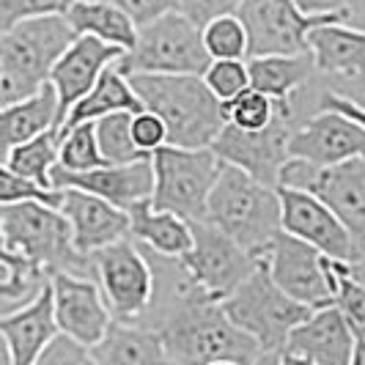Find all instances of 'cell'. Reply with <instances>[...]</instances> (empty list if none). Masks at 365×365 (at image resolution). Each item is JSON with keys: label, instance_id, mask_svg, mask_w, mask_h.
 <instances>
[{"label": "cell", "instance_id": "obj_16", "mask_svg": "<svg viewBox=\"0 0 365 365\" xmlns=\"http://www.w3.org/2000/svg\"><path fill=\"white\" fill-rule=\"evenodd\" d=\"M289 157L313 165H338L365 157V129L338 110H319L292 129Z\"/></svg>", "mask_w": 365, "mask_h": 365}, {"label": "cell", "instance_id": "obj_26", "mask_svg": "<svg viewBox=\"0 0 365 365\" xmlns=\"http://www.w3.org/2000/svg\"><path fill=\"white\" fill-rule=\"evenodd\" d=\"M118 110L138 113V110H143V105H140L135 88L129 86L127 74L121 72L115 63H110L108 69L99 74V80L93 83L91 91L83 93L69 108V113L63 115L61 132L74 127V124H83V121H96V118H102L108 113H118Z\"/></svg>", "mask_w": 365, "mask_h": 365}, {"label": "cell", "instance_id": "obj_30", "mask_svg": "<svg viewBox=\"0 0 365 365\" xmlns=\"http://www.w3.org/2000/svg\"><path fill=\"white\" fill-rule=\"evenodd\" d=\"M58 143H61L58 127L44 129L41 135L11 148L3 163L9 165L11 170H17L19 176H25V179H31V182L50 190L53 187L50 176H53V168L58 165Z\"/></svg>", "mask_w": 365, "mask_h": 365}, {"label": "cell", "instance_id": "obj_14", "mask_svg": "<svg viewBox=\"0 0 365 365\" xmlns=\"http://www.w3.org/2000/svg\"><path fill=\"white\" fill-rule=\"evenodd\" d=\"M280 195V228L322 250L327 258L354 261V242L346 225L311 190H299L277 182Z\"/></svg>", "mask_w": 365, "mask_h": 365}, {"label": "cell", "instance_id": "obj_31", "mask_svg": "<svg viewBox=\"0 0 365 365\" xmlns=\"http://www.w3.org/2000/svg\"><path fill=\"white\" fill-rule=\"evenodd\" d=\"M93 127H96V143H99L105 163H132V160L148 157L146 151H140L132 140V113L129 110L108 113V115L96 118Z\"/></svg>", "mask_w": 365, "mask_h": 365}, {"label": "cell", "instance_id": "obj_47", "mask_svg": "<svg viewBox=\"0 0 365 365\" xmlns=\"http://www.w3.org/2000/svg\"><path fill=\"white\" fill-rule=\"evenodd\" d=\"M349 272L354 274L360 283L365 286V258H357V261H349Z\"/></svg>", "mask_w": 365, "mask_h": 365}, {"label": "cell", "instance_id": "obj_41", "mask_svg": "<svg viewBox=\"0 0 365 365\" xmlns=\"http://www.w3.org/2000/svg\"><path fill=\"white\" fill-rule=\"evenodd\" d=\"M115 3L124 14H129V19L140 28L151 19L163 17L168 11H176L179 9V0H110Z\"/></svg>", "mask_w": 365, "mask_h": 365}, {"label": "cell", "instance_id": "obj_44", "mask_svg": "<svg viewBox=\"0 0 365 365\" xmlns=\"http://www.w3.org/2000/svg\"><path fill=\"white\" fill-rule=\"evenodd\" d=\"M302 11L308 14H327V11H338V9H346L344 0H294Z\"/></svg>", "mask_w": 365, "mask_h": 365}, {"label": "cell", "instance_id": "obj_17", "mask_svg": "<svg viewBox=\"0 0 365 365\" xmlns=\"http://www.w3.org/2000/svg\"><path fill=\"white\" fill-rule=\"evenodd\" d=\"M55 190L61 187H77L93 192L105 201L115 203L118 209L129 212L135 203L148 201L151 190H154V165H151V154L132 160V163H105L88 168V170H66L61 165L53 168L50 176Z\"/></svg>", "mask_w": 365, "mask_h": 365}, {"label": "cell", "instance_id": "obj_13", "mask_svg": "<svg viewBox=\"0 0 365 365\" xmlns=\"http://www.w3.org/2000/svg\"><path fill=\"white\" fill-rule=\"evenodd\" d=\"M192 245L182 256L187 272L215 299L231 294L261 261L209 220H190Z\"/></svg>", "mask_w": 365, "mask_h": 365}, {"label": "cell", "instance_id": "obj_5", "mask_svg": "<svg viewBox=\"0 0 365 365\" xmlns=\"http://www.w3.org/2000/svg\"><path fill=\"white\" fill-rule=\"evenodd\" d=\"M220 305L225 316L261 346V363H277L286 335L311 313L308 305L297 302L274 283L264 258L234 292L220 299Z\"/></svg>", "mask_w": 365, "mask_h": 365}, {"label": "cell", "instance_id": "obj_3", "mask_svg": "<svg viewBox=\"0 0 365 365\" xmlns=\"http://www.w3.org/2000/svg\"><path fill=\"white\" fill-rule=\"evenodd\" d=\"M77 36L63 14L22 19L0 34V108L36 93Z\"/></svg>", "mask_w": 365, "mask_h": 365}, {"label": "cell", "instance_id": "obj_15", "mask_svg": "<svg viewBox=\"0 0 365 365\" xmlns=\"http://www.w3.org/2000/svg\"><path fill=\"white\" fill-rule=\"evenodd\" d=\"M354 329L335 305L313 308L286 335L277 363L292 365H351Z\"/></svg>", "mask_w": 365, "mask_h": 365}, {"label": "cell", "instance_id": "obj_20", "mask_svg": "<svg viewBox=\"0 0 365 365\" xmlns=\"http://www.w3.org/2000/svg\"><path fill=\"white\" fill-rule=\"evenodd\" d=\"M58 209L72 225L74 247L86 256L115 239L129 237V212L77 187H61Z\"/></svg>", "mask_w": 365, "mask_h": 365}, {"label": "cell", "instance_id": "obj_2", "mask_svg": "<svg viewBox=\"0 0 365 365\" xmlns=\"http://www.w3.org/2000/svg\"><path fill=\"white\" fill-rule=\"evenodd\" d=\"M206 220L261 258L280 231L277 187L258 182L237 165L222 163L206 201Z\"/></svg>", "mask_w": 365, "mask_h": 365}, {"label": "cell", "instance_id": "obj_40", "mask_svg": "<svg viewBox=\"0 0 365 365\" xmlns=\"http://www.w3.org/2000/svg\"><path fill=\"white\" fill-rule=\"evenodd\" d=\"M132 140H135V146L140 148V151L154 154L157 148L168 143L165 121L157 113H151V110H146V108L132 113Z\"/></svg>", "mask_w": 365, "mask_h": 365}, {"label": "cell", "instance_id": "obj_7", "mask_svg": "<svg viewBox=\"0 0 365 365\" xmlns=\"http://www.w3.org/2000/svg\"><path fill=\"white\" fill-rule=\"evenodd\" d=\"M151 206L176 212L184 220H206V201L222 168L215 148H184L165 143L151 154Z\"/></svg>", "mask_w": 365, "mask_h": 365}, {"label": "cell", "instance_id": "obj_9", "mask_svg": "<svg viewBox=\"0 0 365 365\" xmlns=\"http://www.w3.org/2000/svg\"><path fill=\"white\" fill-rule=\"evenodd\" d=\"M261 258L274 283L297 302L308 305L311 311L332 305L338 274L346 264L338 258H327L322 250L286 234L283 228L277 231V237L269 242V247L264 250Z\"/></svg>", "mask_w": 365, "mask_h": 365}, {"label": "cell", "instance_id": "obj_49", "mask_svg": "<svg viewBox=\"0 0 365 365\" xmlns=\"http://www.w3.org/2000/svg\"><path fill=\"white\" fill-rule=\"evenodd\" d=\"M6 256V245H3V231H0V258Z\"/></svg>", "mask_w": 365, "mask_h": 365}, {"label": "cell", "instance_id": "obj_37", "mask_svg": "<svg viewBox=\"0 0 365 365\" xmlns=\"http://www.w3.org/2000/svg\"><path fill=\"white\" fill-rule=\"evenodd\" d=\"M332 305L346 316V322L357 335H365V286L349 272V261L344 264L341 274H338Z\"/></svg>", "mask_w": 365, "mask_h": 365}, {"label": "cell", "instance_id": "obj_29", "mask_svg": "<svg viewBox=\"0 0 365 365\" xmlns=\"http://www.w3.org/2000/svg\"><path fill=\"white\" fill-rule=\"evenodd\" d=\"M47 283L50 272L44 267L6 250L0 258V316L28 305Z\"/></svg>", "mask_w": 365, "mask_h": 365}, {"label": "cell", "instance_id": "obj_42", "mask_svg": "<svg viewBox=\"0 0 365 365\" xmlns=\"http://www.w3.org/2000/svg\"><path fill=\"white\" fill-rule=\"evenodd\" d=\"M242 0H179V11L187 14L195 25H206L209 19L234 14Z\"/></svg>", "mask_w": 365, "mask_h": 365}, {"label": "cell", "instance_id": "obj_34", "mask_svg": "<svg viewBox=\"0 0 365 365\" xmlns=\"http://www.w3.org/2000/svg\"><path fill=\"white\" fill-rule=\"evenodd\" d=\"M225 105V118L228 124H234L239 129H261L272 121L274 115V99L267 96L258 88H245L242 93H237L234 99L222 102Z\"/></svg>", "mask_w": 365, "mask_h": 365}, {"label": "cell", "instance_id": "obj_28", "mask_svg": "<svg viewBox=\"0 0 365 365\" xmlns=\"http://www.w3.org/2000/svg\"><path fill=\"white\" fill-rule=\"evenodd\" d=\"M250 86L272 99L292 96L316 74V61L311 53L297 55H250L247 61Z\"/></svg>", "mask_w": 365, "mask_h": 365}, {"label": "cell", "instance_id": "obj_38", "mask_svg": "<svg viewBox=\"0 0 365 365\" xmlns=\"http://www.w3.org/2000/svg\"><path fill=\"white\" fill-rule=\"evenodd\" d=\"M74 0H0V34L22 19L41 14H63Z\"/></svg>", "mask_w": 365, "mask_h": 365}, {"label": "cell", "instance_id": "obj_6", "mask_svg": "<svg viewBox=\"0 0 365 365\" xmlns=\"http://www.w3.org/2000/svg\"><path fill=\"white\" fill-rule=\"evenodd\" d=\"M209 61L212 58L203 47L201 25L176 9L140 25L132 50L121 55L115 66L124 74H203Z\"/></svg>", "mask_w": 365, "mask_h": 365}, {"label": "cell", "instance_id": "obj_35", "mask_svg": "<svg viewBox=\"0 0 365 365\" xmlns=\"http://www.w3.org/2000/svg\"><path fill=\"white\" fill-rule=\"evenodd\" d=\"M201 77L220 102H228L245 88H250V74H247L245 58H212Z\"/></svg>", "mask_w": 365, "mask_h": 365}, {"label": "cell", "instance_id": "obj_21", "mask_svg": "<svg viewBox=\"0 0 365 365\" xmlns=\"http://www.w3.org/2000/svg\"><path fill=\"white\" fill-rule=\"evenodd\" d=\"M0 332L6 335V344L11 351L14 365H34L47 346V341L58 332L53 305V289L50 283L17 311L0 316Z\"/></svg>", "mask_w": 365, "mask_h": 365}, {"label": "cell", "instance_id": "obj_36", "mask_svg": "<svg viewBox=\"0 0 365 365\" xmlns=\"http://www.w3.org/2000/svg\"><path fill=\"white\" fill-rule=\"evenodd\" d=\"M19 201H44L58 206L61 203V190H55V187L47 190L41 184L19 176L17 170H11L6 163H0V206Z\"/></svg>", "mask_w": 365, "mask_h": 365}, {"label": "cell", "instance_id": "obj_19", "mask_svg": "<svg viewBox=\"0 0 365 365\" xmlns=\"http://www.w3.org/2000/svg\"><path fill=\"white\" fill-rule=\"evenodd\" d=\"M124 55L121 47L108 44L102 38L80 34L72 38V44L61 53L55 61L50 83L58 93V118L63 124V115L69 113L74 102L93 88V83L99 80V74L108 69L110 63H115Z\"/></svg>", "mask_w": 365, "mask_h": 365}, {"label": "cell", "instance_id": "obj_43", "mask_svg": "<svg viewBox=\"0 0 365 365\" xmlns=\"http://www.w3.org/2000/svg\"><path fill=\"white\" fill-rule=\"evenodd\" d=\"M319 108H322V110H338V113L349 115L351 121H357V124L365 129V108L354 105V102H349L346 96L335 93L332 88H327V86L322 88V96H319Z\"/></svg>", "mask_w": 365, "mask_h": 365}, {"label": "cell", "instance_id": "obj_10", "mask_svg": "<svg viewBox=\"0 0 365 365\" xmlns=\"http://www.w3.org/2000/svg\"><path fill=\"white\" fill-rule=\"evenodd\" d=\"M247 31L250 55H297L311 53L308 34L322 22H349L346 9L327 14H308L294 0H242L237 9Z\"/></svg>", "mask_w": 365, "mask_h": 365}, {"label": "cell", "instance_id": "obj_8", "mask_svg": "<svg viewBox=\"0 0 365 365\" xmlns=\"http://www.w3.org/2000/svg\"><path fill=\"white\" fill-rule=\"evenodd\" d=\"M277 182L319 195L346 225L354 242V261L365 258V157L338 165H313L289 157Z\"/></svg>", "mask_w": 365, "mask_h": 365}, {"label": "cell", "instance_id": "obj_45", "mask_svg": "<svg viewBox=\"0 0 365 365\" xmlns=\"http://www.w3.org/2000/svg\"><path fill=\"white\" fill-rule=\"evenodd\" d=\"M349 11V25L365 28V0H344Z\"/></svg>", "mask_w": 365, "mask_h": 365}, {"label": "cell", "instance_id": "obj_24", "mask_svg": "<svg viewBox=\"0 0 365 365\" xmlns=\"http://www.w3.org/2000/svg\"><path fill=\"white\" fill-rule=\"evenodd\" d=\"M93 363L99 365H157L168 363L157 329L140 322H110L105 335L91 346Z\"/></svg>", "mask_w": 365, "mask_h": 365}, {"label": "cell", "instance_id": "obj_1", "mask_svg": "<svg viewBox=\"0 0 365 365\" xmlns=\"http://www.w3.org/2000/svg\"><path fill=\"white\" fill-rule=\"evenodd\" d=\"M140 105L157 113L168 129V143L184 148L212 146L225 127V105L203 83L201 74H127Z\"/></svg>", "mask_w": 365, "mask_h": 365}, {"label": "cell", "instance_id": "obj_46", "mask_svg": "<svg viewBox=\"0 0 365 365\" xmlns=\"http://www.w3.org/2000/svg\"><path fill=\"white\" fill-rule=\"evenodd\" d=\"M351 365H365V335L354 332V349H351Z\"/></svg>", "mask_w": 365, "mask_h": 365}, {"label": "cell", "instance_id": "obj_39", "mask_svg": "<svg viewBox=\"0 0 365 365\" xmlns=\"http://www.w3.org/2000/svg\"><path fill=\"white\" fill-rule=\"evenodd\" d=\"M38 365H86L93 363L91 349L86 344H80L77 338L66 335V332H55L53 338L47 341V346L41 349L38 354Z\"/></svg>", "mask_w": 365, "mask_h": 365}, {"label": "cell", "instance_id": "obj_48", "mask_svg": "<svg viewBox=\"0 0 365 365\" xmlns=\"http://www.w3.org/2000/svg\"><path fill=\"white\" fill-rule=\"evenodd\" d=\"M0 365H11V351H9V344H6L3 332H0Z\"/></svg>", "mask_w": 365, "mask_h": 365}, {"label": "cell", "instance_id": "obj_23", "mask_svg": "<svg viewBox=\"0 0 365 365\" xmlns=\"http://www.w3.org/2000/svg\"><path fill=\"white\" fill-rule=\"evenodd\" d=\"M53 127H58V132H61L58 93H55L53 83L47 80L36 93L0 108V163L6 160V154L14 146Z\"/></svg>", "mask_w": 365, "mask_h": 365}, {"label": "cell", "instance_id": "obj_4", "mask_svg": "<svg viewBox=\"0 0 365 365\" xmlns=\"http://www.w3.org/2000/svg\"><path fill=\"white\" fill-rule=\"evenodd\" d=\"M0 231L9 253L34 261L50 274L72 272L80 277H93L91 256L74 247L72 225L53 203L19 201L0 206Z\"/></svg>", "mask_w": 365, "mask_h": 365}, {"label": "cell", "instance_id": "obj_22", "mask_svg": "<svg viewBox=\"0 0 365 365\" xmlns=\"http://www.w3.org/2000/svg\"><path fill=\"white\" fill-rule=\"evenodd\" d=\"M316 72L324 80H349L365 74V28L349 22H322L308 34Z\"/></svg>", "mask_w": 365, "mask_h": 365}, {"label": "cell", "instance_id": "obj_27", "mask_svg": "<svg viewBox=\"0 0 365 365\" xmlns=\"http://www.w3.org/2000/svg\"><path fill=\"white\" fill-rule=\"evenodd\" d=\"M63 17L77 36L88 34V36L121 47L124 53L132 50V44L138 38V25L110 0H74L63 11Z\"/></svg>", "mask_w": 365, "mask_h": 365}, {"label": "cell", "instance_id": "obj_18", "mask_svg": "<svg viewBox=\"0 0 365 365\" xmlns=\"http://www.w3.org/2000/svg\"><path fill=\"white\" fill-rule=\"evenodd\" d=\"M50 289L58 329L91 349L113 322L99 283L93 277H80L72 272H53Z\"/></svg>", "mask_w": 365, "mask_h": 365}, {"label": "cell", "instance_id": "obj_11", "mask_svg": "<svg viewBox=\"0 0 365 365\" xmlns=\"http://www.w3.org/2000/svg\"><path fill=\"white\" fill-rule=\"evenodd\" d=\"M91 261L110 313L121 322H138L154 294V272L143 247L132 237L115 239L93 250Z\"/></svg>", "mask_w": 365, "mask_h": 365}, {"label": "cell", "instance_id": "obj_12", "mask_svg": "<svg viewBox=\"0 0 365 365\" xmlns=\"http://www.w3.org/2000/svg\"><path fill=\"white\" fill-rule=\"evenodd\" d=\"M297 127L294 113L286 99H274V115L267 127L239 129L225 121L220 135L212 140V148L222 163L242 168L256 176L258 182L277 187L280 168L289 160V135Z\"/></svg>", "mask_w": 365, "mask_h": 365}, {"label": "cell", "instance_id": "obj_25", "mask_svg": "<svg viewBox=\"0 0 365 365\" xmlns=\"http://www.w3.org/2000/svg\"><path fill=\"white\" fill-rule=\"evenodd\" d=\"M129 237L160 256L173 258H182L192 245L190 220H184L176 212L151 206V198L129 209Z\"/></svg>", "mask_w": 365, "mask_h": 365}, {"label": "cell", "instance_id": "obj_33", "mask_svg": "<svg viewBox=\"0 0 365 365\" xmlns=\"http://www.w3.org/2000/svg\"><path fill=\"white\" fill-rule=\"evenodd\" d=\"M201 38L209 58H247V31L237 11L201 25Z\"/></svg>", "mask_w": 365, "mask_h": 365}, {"label": "cell", "instance_id": "obj_32", "mask_svg": "<svg viewBox=\"0 0 365 365\" xmlns=\"http://www.w3.org/2000/svg\"><path fill=\"white\" fill-rule=\"evenodd\" d=\"M58 165L66 170H88L96 165H105V157L96 143V127L93 121H83L61 132L58 143Z\"/></svg>", "mask_w": 365, "mask_h": 365}]
</instances>
